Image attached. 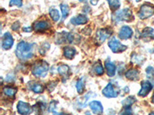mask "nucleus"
<instances>
[{
	"label": "nucleus",
	"mask_w": 154,
	"mask_h": 115,
	"mask_svg": "<svg viewBox=\"0 0 154 115\" xmlns=\"http://www.w3.org/2000/svg\"><path fill=\"white\" fill-rule=\"evenodd\" d=\"M154 15V5L150 3H145L140 7L138 16L140 19L144 20Z\"/></svg>",
	"instance_id": "20e7f679"
},
{
	"label": "nucleus",
	"mask_w": 154,
	"mask_h": 115,
	"mask_svg": "<svg viewBox=\"0 0 154 115\" xmlns=\"http://www.w3.org/2000/svg\"><path fill=\"white\" fill-rule=\"evenodd\" d=\"M56 105H57V102H56V101H51L50 105H49V111L53 112V114H60V113L56 112Z\"/></svg>",
	"instance_id": "c756f323"
},
{
	"label": "nucleus",
	"mask_w": 154,
	"mask_h": 115,
	"mask_svg": "<svg viewBox=\"0 0 154 115\" xmlns=\"http://www.w3.org/2000/svg\"><path fill=\"white\" fill-rule=\"evenodd\" d=\"M13 43H14V41H13V38H12V35L9 32H5L4 34L3 37H2V49H5V50H9L13 46Z\"/></svg>",
	"instance_id": "6e6552de"
},
{
	"label": "nucleus",
	"mask_w": 154,
	"mask_h": 115,
	"mask_svg": "<svg viewBox=\"0 0 154 115\" xmlns=\"http://www.w3.org/2000/svg\"><path fill=\"white\" fill-rule=\"evenodd\" d=\"M140 1H141V0H136V2H140Z\"/></svg>",
	"instance_id": "4c0bfd02"
},
{
	"label": "nucleus",
	"mask_w": 154,
	"mask_h": 115,
	"mask_svg": "<svg viewBox=\"0 0 154 115\" xmlns=\"http://www.w3.org/2000/svg\"><path fill=\"white\" fill-rule=\"evenodd\" d=\"M60 9H61L63 18V19H66L68 16L69 13V7L67 5H66V4H61L60 5Z\"/></svg>",
	"instance_id": "cd10ccee"
},
{
	"label": "nucleus",
	"mask_w": 154,
	"mask_h": 115,
	"mask_svg": "<svg viewBox=\"0 0 154 115\" xmlns=\"http://www.w3.org/2000/svg\"><path fill=\"white\" fill-rule=\"evenodd\" d=\"M133 31L130 26L125 25L121 28L119 32V37L122 40H127L133 36Z\"/></svg>",
	"instance_id": "9d476101"
},
{
	"label": "nucleus",
	"mask_w": 154,
	"mask_h": 115,
	"mask_svg": "<svg viewBox=\"0 0 154 115\" xmlns=\"http://www.w3.org/2000/svg\"><path fill=\"white\" fill-rule=\"evenodd\" d=\"M109 47L112 50L113 53H121L123 52L124 51L126 50L127 47L123 44H121V42L118 40L117 38L115 37H112L110 39V41L108 43Z\"/></svg>",
	"instance_id": "39448f33"
},
{
	"label": "nucleus",
	"mask_w": 154,
	"mask_h": 115,
	"mask_svg": "<svg viewBox=\"0 0 154 115\" xmlns=\"http://www.w3.org/2000/svg\"><path fill=\"white\" fill-rule=\"evenodd\" d=\"M112 19L115 22H130L133 19V12L131 9H126L121 11H117L114 15Z\"/></svg>",
	"instance_id": "7ed1b4c3"
},
{
	"label": "nucleus",
	"mask_w": 154,
	"mask_h": 115,
	"mask_svg": "<svg viewBox=\"0 0 154 115\" xmlns=\"http://www.w3.org/2000/svg\"><path fill=\"white\" fill-rule=\"evenodd\" d=\"M152 88V85L149 81H143L141 82V90L138 93V95L140 97H146L150 92Z\"/></svg>",
	"instance_id": "9b49d317"
},
{
	"label": "nucleus",
	"mask_w": 154,
	"mask_h": 115,
	"mask_svg": "<svg viewBox=\"0 0 154 115\" xmlns=\"http://www.w3.org/2000/svg\"><path fill=\"white\" fill-rule=\"evenodd\" d=\"M111 10L116 11L120 7V0H107Z\"/></svg>",
	"instance_id": "b1692460"
},
{
	"label": "nucleus",
	"mask_w": 154,
	"mask_h": 115,
	"mask_svg": "<svg viewBox=\"0 0 154 115\" xmlns=\"http://www.w3.org/2000/svg\"><path fill=\"white\" fill-rule=\"evenodd\" d=\"M35 44L27 43L26 42H19L16 49V55L21 61H27L34 56Z\"/></svg>",
	"instance_id": "f257e3e1"
},
{
	"label": "nucleus",
	"mask_w": 154,
	"mask_h": 115,
	"mask_svg": "<svg viewBox=\"0 0 154 115\" xmlns=\"http://www.w3.org/2000/svg\"><path fill=\"white\" fill-rule=\"evenodd\" d=\"M93 71L96 75H99V76L103 75L104 73L103 68V66H102L101 64H100V62H97L95 64L94 66H93Z\"/></svg>",
	"instance_id": "393cba45"
},
{
	"label": "nucleus",
	"mask_w": 154,
	"mask_h": 115,
	"mask_svg": "<svg viewBox=\"0 0 154 115\" xmlns=\"http://www.w3.org/2000/svg\"><path fill=\"white\" fill-rule=\"evenodd\" d=\"M79 2H84L85 0H79Z\"/></svg>",
	"instance_id": "58836bf2"
},
{
	"label": "nucleus",
	"mask_w": 154,
	"mask_h": 115,
	"mask_svg": "<svg viewBox=\"0 0 154 115\" xmlns=\"http://www.w3.org/2000/svg\"><path fill=\"white\" fill-rule=\"evenodd\" d=\"M19 27H20V23H19V22H16L12 25V29L14 30V31H17V30L19 29Z\"/></svg>",
	"instance_id": "473e14b6"
},
{
	"label": "nucleus",
	"mask_w": 154,
	"mask_h": 115,
	"mask_svg": "<svg viewBox=\"0 0 154 115\" xmlns=\"http://www.w3.org/2000/svg\"><path fill=\"white\" fill-rule=\"evenodd\" d=\"M71 23L75 25H84L87 23L88 18L84 15H79L75 17L72 18L70 20Z\"/></svg>",
	"instance_id": "2eb2a0df"
},
{
	"label": "nucleus",
	"mask_w": 154,
	"mask_h": 115,
	"mask_svg": "<svg viewBox=\"0 0 154 115\" xmlns=\"http://www.w3.org/2000/svg\"><path fill=\"white\" fill-rule=\"evenodd\" d=\"M69 72V68L66 65H62L60 66H59V68H58V72H59V74L61 76L64 77V78H67Z\"/></svg>",
	"instance_id": "412c9836"
},
{
	"label": "nucleus",
	"mask_w": 154,
	"mask_h": 115,
	"mask_svg": "<svg viewBox=\"0 0 154 115\" xmlns=\"http://www.w3.org/2000/svg\"><path fill=\"white\" fill-rule=\"evenodd\" d=\"M102 93L106 98H116L119 94V92L115 90L112 83H109L106 87L103 90Z\"/></svg>",
	"instance_id": "1a4fd4ad"
},
{
	"label": "nucleus",
	"mask_w": 154,
	"mask_h": 115,
	"mask_svg": "<svg viewBox=\"0 0 154 115\" xmlns=\"http://www.w3.org/2000/svg\"><path fill=\"white\" fill-rule=\"evenodd\" d=\"M49 72V65L45 61H38L32 68V74L36 78H44Z\"/></svg>",
	"instance_id": "f03ea898"
},
{
	"label": "nucleus",
	"mask_w": 154,
	"mask_h": 115,
	"mask_svg": "<svg viewBox=\"0 0 154 115\" xmlns=\"http://www.w3.org/2000/svg\"><path fill=\"white\" fill-rule=\"evenodd\" d=\"M121 114H132V111L130 109V108H125L124 111L123 112H121Z\"/></svg>",
	"instance_id": "72a5a7b5"
},
{
	"label": "nucleus",
	"mask_w": 154,
	"mask_h": 115,
	"mask_svg": "<svg viewBox=\"0 0 154 115\" xmlns=\"http://www.w3.org/2000/svg\"><path fill=\"white\" fill-rule=\"evenodd\" d=\"M17 110L20 114H29L32 112V108L26 102L19 101L17 105Z\"/></svg>",
	"instance_id": "ddd939ff"
},
{
	"label": "nucleus",
	"mask_w": 154,
	"mask_h": 115,
	"mask_svg": "<svg viewBox=\"0 0 154 115\" xmlns=\"http://www.w3.org/2000/svg\"><path fill=\"white\" fill-rule=\"evenodd\" d=\"M77 89V92L79 93V94H82V93L84 92L85 91V83L83 79H80L77 81L76 85H75Z\"/></svg>",
	"instance_id": "bb28decb"
},
{
	"label": "nucleus",
	"mask_w": 154,
	"mask_h": 115,
	"mask_svg": "<svg viewBox=\"0 0 154 115\" xmlns=\"http://www.w3.org/2000/svg\"><path fill=\"white\" fill-rule=\"evenodd\" d=\"M23 31H25V32H30V31H32L31 27H26V28H23Z\"/></svg>",
	"instance_id": "f704fd0d"
},
{
	"label": "nucleus",
	"mask_w": 154,
	"mask_h": 115,
	"mask_svg": "<svg viewBox=\"0 0 154 115\" xmlns=\"http://www.w3.org/2000/svg\"><path fill=\"white\" fill-rule=\"evenodd\" d=\"M112 32V30L109 28H100L96 32V42H98L99 45H101L110 36Z\"/></svg>",
	"instance_id": "0eeeda50"
},
{
	"label": "nucleus",
	"mask_w": 154,
	"mask_h": 115,
	"mask_svg": "<svg viewBox=\"0 0 154 115\" xmlns=\"http://www.w3.org/2000/svg\"><path fill=\"white\" fill-rule=\"evenodd\" d=\"M105 67L106 69V73L108 76L113 77L116 74V67L114 65L113 63L111 62L110 61L107 60L105 62Z\"/></svg>",
	"instance_id": "f3484780"
},
{
	"label": "nucleus",
	"mask_w": 154,
	"mask_h": 115,
	"mask_svg": "<svg viewBox=\"0 0 154 115\" xmlns=\"http://www.w3.org/2000/svg\"><path fill=\"white\" fill-rule=\"evenodd\" d=\"M3 92L8 97H13L17 92V89L12 87H5L3 88Z\"/></svg>",
	"instance_id": "a878e982"
},
{
	"label": "nucleus",
	"mask_w": 154,
	"mask_h": 115,
	"mask_svg": "<svg viewBox=\"0 0 154 115\" xmlns=\"http://www.w3.org/2000/svg\"><path fill=\"white\" fill-rule=\"evenodd\" d=\"M139 75H140V73H139L138 70L134 69V68H133V69L128 70L127 72H126V74H125V75H126V78H127L130 81L138 80Z\"/></svg>",
	"instance_id": "a211bd4d"
},
{
	"label": "nucleus",
	"mask_w": 154,
	"mask_h": 115,
	"mask_svg": "<svg viewBox=\"0 0 154 115\" xmlns=\"http://www.w3.org/2000/svg\"><path fill=\"white\" fill-rule=\"evenodd\" d=\"M89 107L91 108L92 111L95 114H100L103 112V107L100 103V101H93L89 103Z\"/></svg>",
	"instance_id": "4468645a"
},
{
	"label": "nucleus",
	"mask_w": 154,
	"mask_h": 115,
	"mask_svg": "<svg viewBox=\"0 0 154 115\" xmlns=\"http://www.w3.org/2000/svg\"><path fill=\"white\" fill-rule=\"evenodd\" d=\"M49 16H50L51 19H53L55 22H58L59 20H60V12H59V11H58L56 9L51 8L49 11Z\"/></svg>",
	"instance_id": "4be33fe9"
},
{
	"label": "nucleus",
	"mask_w": 154,
	"mask_h": 115,
	"mask_svg": "<svg viewBox=\"0 0 154 115\" xmlns=\"http://www.w3.org/2000/svg\"><path fill=\"white\" fill-rule=\"evenodd\" d=\"M63 55L68 59H72L75 55V49L70 46H66L63 49Z\"/></svg>",
	"instance_id": "6ab92c4d"
},
{
	"label": "nucleus",
	"mask_w": 154,
	"mask_h": 115,
	"mask_svg": "<svg viewBox=\"0 0 154 115\" xmlns=\"http://www.w3.org/2000/svg\"><path fill=\"white\" fill-rule=\"evenodd\" d=\"M137 101V98L133 96H129L128 98L122 101V105L124 108H130Z\"/></svg>",
	"instance_id": "aec40b11"
},
{
	"label": "nucleus",
	"mask_w": 154,
	"mask_h": 115,
	"mask_svg": "<svg viewBox=\"0 0 154 115\" xmlns=\"http://www.w3.org/2000/svg\"><path fill=\"white\" fill-rule=\"evenodd\" d=\"M30 89L33 92L36 93V94H41L44 91V87L42 84H39V83H35V84H32Z\"/></svg>",
	"instance_id": "5701e85b"
},
{
	"label": "nucleus",
	"mask_w": 154,
	"mask_h": 115,
	"mask_svg": "<svg viewBox=\"0 0 154 115\" xmlns=\"http://www.w3.org/2000/svg\"><path fill=\"white\" fill-rule=\"evenodd\" d=\"M6 81L8 82H12L14 81H15V76L13 74H9V75H7V77H6Z\"/></svg>",
	"instance_id": "2f4dec72"
},
{
	"label": "nucleus",
	"mask_w": 154,
	"mask_h": 115,
	"mask_svg": "<svg viewBox=\"0 0 154 115\" xmlns=\"http://www.w3.org/2000/svg\"><path fill=\"white\" fill-rule=\"evenodd\" d=\"M146 75L147 77L150 79L154 78V68L152 67L149 66L147 67L146 69Z\"/></svg>",
	"instance_id": "c85d7f7f"
},
{
	"label": "nucleus",
	"mask_w": 154,
	"mask_h": 115,
	"mask_svg": "<svg viewBox=\"0 0 154 115\" xmlns=\"http://www.w3.org/2000/svg\"><path fill=\"white\" fill-rule=\"evenodd\" d=\"M141 38L145 42H150L154 40V29L150 27H146L144 28L141 34Z\"/></svg>",
	"instance_id": "f8f14e48"
},
{
	"label": "nucleus",
	"mask_w": 154,
	"mask_h": 115,
	"mask_svg": "<svg viewBox=\"0 0 154 115\" xmlns=\"http://www.w3.org/2000/svg\"><path fill=\"white\" fill-rule=\"evenodd\" d=\"M50 27V24L46 21H39L34 24V30L35 31H42L48 29Z\"/></svg>",
	"instance_id": "dca6fc26"
},
{
	"label": "nucleus",
	"mask_w": 154,
	"mask_h": 115,
	"mask_svg": "<svg viewBox=\"0 0 154 115\" xmlns=\"http://www.w3.org/2000/svg\"><path fill=\"white\" fill-rule=\"evenodd\" d=\"M152 103L154 104V94H153V95H152Z\"/></svg>",
	"instance_id": "e433bc0d"
},
{
	"label": "nucleus",
	"mask_w": 154,
	"mask_h": 115,
	"mask_svg": "<svg viewBox=\"0 0 154 115\" xmlns=\"http://www.w3.org/2000/svg\"><path fill=\"white\" fill-rule=\"evenodd\" d=\"M100 0H90V3L93 5H96V4L98 3V2Z\"/></svg>",
	"instance_id": "c9c22d12"
},
{
	"label": "nucleus",
	"mask_w": 154,
	"mask_h": 115,
	"mask_svg": "<svg viewBox=\"0 0 154 115\" xmlns=\"http://www.w3.org/2000/svg\"><path fill=\"white\" fill-rule=\"evenodd\" d=\"M75 39V35L70 32L63 31L61 33L58 34L57 38H56V43L61 44L66 42V43H72Z\"/></svg>",
	"instance_id": "423d86ee"
},
{
	"label": "nucleus",
	"mask_w": 154,
	"mask_h": 115,
	"mask_svg": "<svg viewBox=\"0 0 154 115\" xmlns=\"http://www.w3.org/2000/svg\"><path fill=\"white\" fill-rule=\"evenodd\" d=\"M9 5L10 6L16 5L18 7H22L23 6V0H10Z\"/></svg>",
	"instance_id": "7c9ffc66"
}]
</instances>
